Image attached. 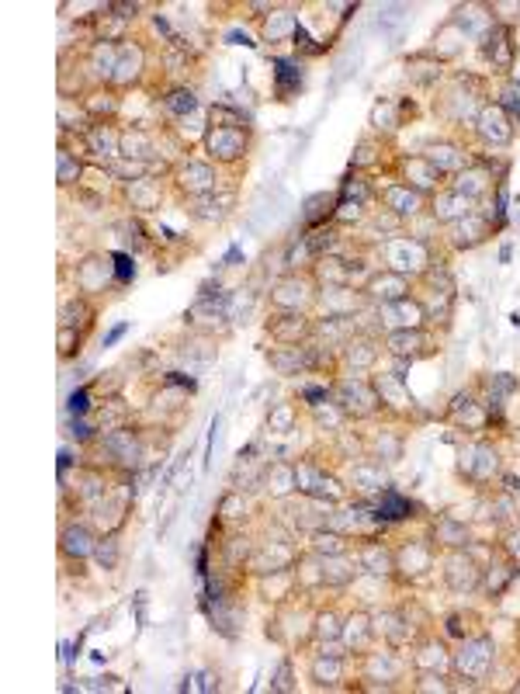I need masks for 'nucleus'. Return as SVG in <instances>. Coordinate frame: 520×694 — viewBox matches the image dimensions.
Returning a JSON list of instances; mask_svg holds the SVG:
<instances>
[{
	"label": "nucleus",
	"instance_id": "obj_1",
	"mask_svg": "<svg viewBox=\"0 0 520 694\" xmlns=\"http://www.w3.org/2000/svg\"><path fill=\"white\" fill-rule=\"evenodd\" d=\"M489 663H493V642L489 639H472L458 656V667L472 677H482L489 670Z\"/></svg>",
	"mask_w": 520,
	"mask_h": 694
},
{
	"label": "nucleus",
	"instance_id": "obj_2",
	"mask_svg": "<svg viewBox=\"0 0 520 694\" xmlns=\"http://www.w3.org/2000/svg\"><path fill=\"white\" fill-rule=\"evenodd\" d=\"M448 583H451L455 590H472V587L479 583L475 563H472L468 556H451V559H448Z\"/></svg>",
	"mask_w": 520,
	"mask_h": 694
},
{
	"label": "nucleus",
	"instance_id": "obj_3",
	"mask_svg": "<svg viewBox=\"0 0 520 694\" xmlns=\"http://www.w3.org/2000/svg\"><path fill=\"white\" fill-rule=\"evenodd\" d=\"M243 136L236 132V129H215L212 136H208V150L212 153H219L222 160H236L239 153H243Z\"/></svg>",
	"mask_w": 520,
	"mask_h": 694
},
{
	"label": "nucleus",
	"instance_id": "obj_4",
	"mask_svg": "<svg viewBox=\"0 0 520 694\" xmlns=\"http://www.w3.org/2000/svg\"><path fill=\"white\" fill-rule=\"evenodd\" d=\"M479 132L489 139V143H507L510 139V129H507V118L500 108H486L479 115Z\"/></svg>",
	"mask_w": 520,
	"mask_h": 694
},
{
	"label": "nucleus",
	"instance_id": "obj_5",
	"mask_svg": "<svg viewBox=\"0 0 520 694\" xmlns=\"http://www.w3.org/2000/svg\"><path fill=\"white\" fill-rule=\"evenodd\" d=\"M371 393L361 386V382H347L344 389H340V406L344 410H354V413H368L371 410Z\"/></svg>",
	"mask_w": 520,
	"mask_h": 694
},
{
	"label": "nucleus",
	"instance_id": "obj_6",
	"mask_svg": "<svg viewBox=\"0 0 520 694\" xmlns=\"http://www.w3.org/2000/svg\"><path fill=\"white\" fill-rule=\"evenodd\" d=\"M409 511H413V504L403 500V497H396L392 490H385V493H382V500H378V518H385V520L409 518Z\"/></svg>",
	"mask_w": 520,
	"mask_h": 694
},
{
	"label": "nucleus",
	"instance_id": "obj_7",
	"mask_svg": "<svg viewBox=\"0 0 520 694\" xmlns=\"http://www.w3.org/2000/svg\"><path fill=\"white\" fill-rule=\"evenodd\" d=\"M468 209H472V198H465V195H444L441 202H437V219H462V216H468Z\"/></svg>",
	"mask_w": 520,
	"mask_h": 694
},
{
	"label": "nucleus",
	"instance_id": "obj_8",
	"mask_svg": "<svg viewBox=\"0 0 520 694\" xmlns=\"http://www.w3.org/2000/svg\"><path fill=\"white\" fill-rule=\"evenodd\" d=\"M62 549L69 552V556H76V559H84V556H91V535H87V528H69L66 535H62Z\"/></svg>",
	"mask_w": 520,
	"mask_h": 694
},
{
	"label": "nucleus",
	"instance_id": "obj_9",
	"mask_svg": "<svg viewBox=\"0 0 520 694\" xmlns=\"http://www.w3.org/2000/svg\"><path fill=\"white\" fill-rule=\"evenodd\" d=\"M371 289H375L378 299H385V302H399L406 295V278L403 275H385V278H378Z\"/></svg>",
	"mask_w": 520,
	"mask_h": 694
},
{
	"label": "nucleus",
	"instance_id": "obj_10",
	"mask_svg": "<svg viewBox=\"0 0 520 694\" xmlns=\"http://www.w3.org/2000/svg\"><path fill=\"white\" fill-rule=\"evenodd\" d=\"M212 171L208 167H201V164H191L187 171H180V184L187 188V191H208L212 188Z\"/></svg>",
	"mask_w": 520,
	"mask_h": 694
},
{
	"label": "nucleus",
	"instance_id": "obj_11",
	"mask_svg": "<svg viewBox=\"0 0 520 694\" xmlns=\"http://www.w3.org/2000/svg\"><path fill=\"white\" fill-rule=\"evenodd\" d=\"M427 160L437 167V174H441V171H455V167H462V164H465V157L458 153V150H455V146H434Z\"/></svg>",
	"mask_w": 520,
	"mask_h": 694
},
{
	"label": "nucleus",
	"instance_id": "obj_12",
	"mask_svg": "<svg viewBox=\"0 0 520 694\" xmlns=\"http://www.w3.org/2000/svg\"><path fill=\"white\" fill-rule=\"evenodd\" d=\"M385 198H389V209H396V212H403V216L406 212L413 216V212H416V205H420L416 191H409V188H392Z\"/></svg>",
	"mask_w": 520,
	"mask_h": 694
},
{
	"label": "nucleus",
	"instance_id": "obj_13",
	"mask_svg": "<svg viewBox=\"0 0 520 694\" xmlns=\"http://www.w3.org/2000/svg\"><path fill=\"white\" fill-rule=\"evenodd\" d=\"M274 66H278V70H274V77H278V94H281V98H288L291 91L298 87V70L291 66L288 59H278Z\"/></svg>",
	"mask_w": 520,
	"mask_h": 694
},
{
	"label": "nucleus",
	"instance_id": "obj_14",
	"mask_svg": "<svg viewBox=\"0 0 520 694\" xmlns=\"http://www.w3.org/2000/svg\"><path fill=\"white\" fill-rule=\"evenodd\" d=\"M489 42H493V46H486V53L493 56V63H500V66H510V42H507V28H496V32L489 35Z\"/></svg>",
	"mask_w": 520,
	"mask_h": 694
},
{
	"label": "nucleus",
	"instance_id": "obj_15",
	"mask_svg": "<svg viewBox=\"0 0 520 694\" xmlns=\"http://www.w3.org/2000/svg\"><path fill=\"white\" fill-rule=\"evenodd\" d=\"M437 538H441V542H448V545H465V542H468V528L458 524V520L444 518L441 524H437Z\"/></svg>",
	"mask_w": 520,
	"mask_h": 694
},
{
	"label": "nucleus",
	"instance_id": "obj_16",
	"mask_svg": "<svg viewBox=\"0 0 520 694\" xmlns=\"http://www.w3.org/2000/svg\"><path fill=\"white\" fill-rule=\"evenodd\" d=\"M482 233H486V226L475 223V219L458 223V226H455V243H458V247H475V243L482 240Z\"/></svg>",
	"mask_w": 520,
	"mask_h": 694
},
{
	"label": "nucleus",
	"instance_id": "obj_17",
	"mask_svg": "<svg viewBox=\"0 0 520 694\" xmlns=\"http://www.w3.org/2000/svg\"><path fill=\"white\" fill-rule=\"evenodd\" d=\"M139 63H142V53L139 49H121V59L115 63V77L118 80H128V77H135L139 73Z\"/></svg>",
	"mask_w": 520,
	"mask_h": 694
},
{
	"label": "nucleus",
	"instance_id": "obj_18",
	"mask_svg": "<svg viewBox=\"0 0 520 694\" xmlns=\"http://www.w3.org/2000/svg\"><path fill=\"white\" fill-rule=\"evenodd\" d=\"M420 344H423V337H420L416 330H399V334L389 337V347H392L396 354H413Z\"/></svg>",
	"mask_w": 520,
	"mask_h": 694
},
{
	"label": "nucleus",
	"instance_id": "obj_19",
	"mask_svg": "<svg viewBox=\"0 0 520 694\" xmlns=\"http://www.w3.org/2000/svg\"><path fill=\"white\" fill-rule=\"evenodd\" d=\"M108 448L118 455V462H135V441H132V434H112L108 438Z\"/></svg>",
	"mask_w": 520,
	"mask_h": 694
},
{
	"label": "nucleus",
	"instance_id": "obj_20",
	"mask_svg": "<svg viewBox=\"0 0 520 694\" xmlns=\"http://www.w3.org/2000/svg\"><path fill=\"white\" fill-rule=\"evenodd\" d=\"M167 108L177 112V115H184V112H194V94L191 91H173L171 98H167Z\"/></svg>",
	"mask_w": 520,
	"mask_h": 694
},
{
	"label": "nucleus",
	"instance_id": "obj_21",
	"mask_svg": "<svg viewBox=\"0 0 520 694\" xmlns=\"http://www.w3.org/2000/svg\"><path fill=\"white\" fill-rule=\"evenodd\" d=\"M330 205H333V198H326V195L312 198L309 202V212H305V223H319L323 216H330Z\"/></svg>",
	"mask_w": 520,
	"mask_h": 694
},
{
	"label": "nucleus",
	"instance_id": "obj_22",
	"mask_svg": "<svg viewBox=\"0 0 520 694\" xmlns=\"http://www.w3.org/2000/svg\"><path fill=\"white\" fill-rule=\"evenodd\" d=\"M364 566H368L371 573H389V566H392V563H389V556H385V552L368 549V552H364Z\"/></svg>",
	"mask_w": 520,
	"mask_h": 694
},
{
	"label": "nucleus",
	"instance_id": "obj_23",
	"mask_svg": "<svg viewBox=\"0 0 520 694\" xmlns=\"http://www.w3.org/2000/svg\"><path fill=\"white\" fill-rule=\"evenodd\" d=\"M354 479L364 483V490H382V486H385V476H378V472H371V469H357Z\"/></svg>",
	"mask_w": 520,
	"mask_h": 694
},
{
	"label": "nucleus",
	"instance_id": "obj_24",
	"mask_svg": "<svg viewBox=\"0 0 520 694\" xmlns=\"http://www.w3.org/2000/svg\"><path fill=\"white\" fill-rule=\"evenodd\" d=\"M323 677H330V681H333V677H340V660H330V663H326V660H319V663H316V681L323 684Z\"/></svg>",
	"mask_w": 520,
	"mask_h": 694
},
{
	"label": "nucleus",
	"instance_id": "obj_25",
	"mask_svg": "<svg viewBox=\"0 0 520 694\" xmlns=\"http://www.w3.org/2000/svg\"><path fill=\"white\" fill-rule=\"evenodd\" d=\"M115 271H118V282H128L135 275V264H132L128 254H115Z\"/></svg>",
	"mask_w": 520,
	"mask_h": 694
},
{
	"label": "nucleus",
	"instance_id": "obj_26",
	"mask_svg": "<svg viewBox=\"0 0 520 694\" xmlns=\"http://www.w3.org/2000/svg\"><path fill=\"white\" fill-rule=\"evenodd\" d=\"M76 174H80V167H76V164H73V160L62 153V157H59V181H62V184H69Z\"/></svg>",
	"mask_w": 520,
	"mask_h": 694
},
{
	"label": "nucleus",
	"instance_id": "obj_27",
	"mask_svg": "<svg viewBox=\"0 0 520 694\" xmlns=\"http://www.w3.org/2000/svg\"><path fill=\"white\" fill-rule=\"evenodd\" d=\"M115 556H118V552H115V542L108 538V542H105V545L98 549V559H101V563H105V566L112 570V566H115Z\"/></svg>",
	"mask_w": 520,
	"mask_h": 694
},
{
	"label": "nucleus",
	"instance_id": "obj_28",
	"mask_svg": "<svg viewBox=\"0 0 520 694\" xmlns=\"http://www.w3.org/2000/svg\"><path fill=\"white\" fill-rule=\"evenodd\" d=\"M69 410H73V413H87V393H84V389L69 396Z\"/></svg>",
	"mask_w": 520,
	"mask_h": 694
},
{
	"label": "nucleus",
	"instance_id": "obj_29",
	"mask_svg": "<svg viewBox=\"0 0 520 694\" xmlns=\"http://www.w3.org/2000/svg\"><path fill=\"white\" fill-rule=\"evenodd\" d=\"M507 108L514 115H520V91H507Z\"/></svg>",
	"mask_w": 520,
	"mask_h": 694
},
{
	"label": "nucleus",
	"instance_id": "obj_30",
	"mask_svg": "<svg viewBox=\"0 0 520 694\" xmlns=\"http://www.w3.org/2000/svg\"><path fill=\"white\" fill-rule=\"evenodd\" d=\"M344 195H357V198H364L368 191H364V184H354V181H347V184H344Z\"/></svg>",
	"mask_w": 520,
	"mask_h": 694
},
{
	"label": "nucleus",
	"instance_id": "obj_31",
	"mask_svg": "<svg viewBox=\"0 0 520 694\" xmlns=\"http://www.w3.org/2000/svg\"><path fill=\"white\" fill-rule=\"evenodd\" d=\"M278 688H281V691L288 688V667H281V674H278Z\"/></svg>",
	"mask_w": 520,
	"mask_h": 694
},
{
	"label": "nucleus",
	"instance_id": "obj_32",
	"mask_svg": "<svg viewBox=\"0 0 520 694\" xmlns=\"http://www.w3.org/2000/svg\"><path fill=\"white\" fill-rule=\"evenodd\" d=\"M510 552H514V556H520V531H517V535H510Z\"/></svg>",
	"mask_w": 520,
	"mask_h": 694
},
{
	"label": "nucleus",
	"instance_id": "obj_33",
	"mask_svg": "<svg viewBox=\"0 0 520 694\" xmlns=\"http://www.w3.org/2000/svg\"><path fill=\"white\" fill-rule=\"evenodd\" d=\"M121 334H125V327H115V330L108 334V341H105V344H115V341H118V337H121Z\"/></svg>",
	"mask_w": 520,
	"mask_h": 694
}]
</instances>
